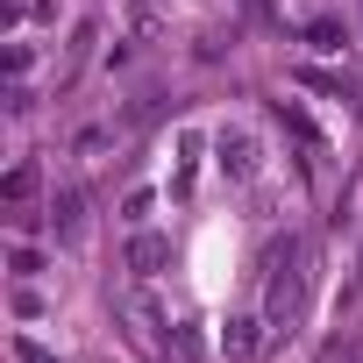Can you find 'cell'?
<instances>
[{"mask_svg":"<svg viewBox=\"0 0 363 363\" xmlns=\"http://www.w3.org/2000/svg\"><path fill=\"white\" fill-rule=\"evenodd\" d=\"M164 264H171V242L150 235V228H135V235H128V271H135V278H157Z\"/></svg>","mask_w":363,"mask_h":363,"instance_id":"obj_3","label":"cell"},{"mask_svg":"<svg viewBox=\"0 0 363 363\" xmlns=\"http://www.w3.org/2000/svg\"><path fill=\"white\" fill-rule=\"evenodd\" d=\"M306 43H313V50H342V29H335V22H313Z\"/></svg>","mask_w":363,"mask_h":363,"instance_id":"obj_8","label":"cell"},{"mask_svg":"<svg viewBox=\"0 0 363 363\" xmlns=\"http://www.w3.org/2000/svg\"><path fill=\"white\" fill-rule=\"evenodd\" d=\"M50 228H57V242H72V235L86 228V193H79V186H65V193L50 200Z\"/></svg>","mask_w":363,"mask_h":363,"instance_id":"obj_5","label":"cell"},{"mask_svg":"<svg viewBox=\"0 0 363 363\" xmlns=\"http://www.w3.org/2000/svg\"><path fill=\"white\" fill-rule=\"evenodd\" d=\"M121 221L143 228V221H150V193H128V200H121Z\"/></svg>","mask_w":363,"mask_h":363,"instance_id":"obj_9","label":"cell"},{"mask_svg":"<svg viewBox=\"0 0 363 363\" xmlns=\"http://www.w3.org/2000/svg\"><path fill=\"white\" fill-rule=\"evenodd\" d=\"M0 200H8V207H22V200H36V164H15L8 178H0Z\"/></svg>","mask_w":363,"mask_h":363,"instance_id":"obj_7","label":"cell"},{"mask_svg":"<svg viewBox=\"0 0 363 363\" xmlns=\"http://www.w3.org/2000/svg\"><path fill=\"white\" fill-rule=\"evenodd\" d=\"M299 313H306V250L285 235V242L271 250V292H264V320H271V328H299Z\"/></svg>","mask_w":363,"mask_h":363,"instance_id":"obj_1","label":"cell"},{"mask_svg":"<svg viewBox=\"0 0 363 363\" xmlns=\"http://www.w3.org/2000/svg\"><path fill=\"white\" fill-rule=\"evenodd\" d=\"M15 271H22V278H36V271H43V257H36L29 242H15Z\"/></svg>","mask_w":363,"mask_h":363,"instance_id":"obj_10","label":"cell"},{"mask_svg":"<svg viewBox=\"0 0 363 363\" xmlns=\"http://www.w3.org/2000/svg\"><path fill=\"white\" fill-rule=\"evenodd\" d=\"M264 328H271V320H250V313H235V320L221 328V349H228L235 363H250V356L264 349Z\"/></svg>","mask_w":363,"mask_h":363,"instance_id":"obj_4","label":"cell"},{"mask_svg":"<svg viewBox=\"0 0 363 363\" xmlns=\"http://www.w3.org/2000/svg\"><path fill=\"white\" fill-rule=\"evenodd\" d=\"M214 164L235 178V186H250V178L264 171V143H257L250 128H221V135H214Z\"/></svg>","mask_w":363,"mask_h":363,"instance_id":"obj_2","label":"cell"},{"mask_svg":"<svg viewBox=\"0 0 363 363\" xmlns=\"http://www.w3.org/2000/svg\"><path fill=\"white\" fill-rule=\"evenodd\" d=\"M164 363H200V335H193L186 320H171V335H164Z\"/></svg>","mask_w":363,"mask_h":363,"instance_id":"obj_6","label":"cell"}]
</instances>
